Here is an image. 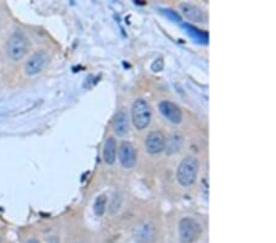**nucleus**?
<instances>
[{
	"mask_svg": "<svg viewBox=\"0 0 276 243\" xmlns=\"http://www.w3.org/2000/svg\"><path fill=\"white\" fill-rule=\"evenodd\" d=\"M118 160L124 168H133L136 164V152L133 144L123 141L118 148Z\"/></svg>",
	"mask_w": 276,
	"mask_h": 243,
	"instance_id": "obj_6",
	"label": "nucleus"
},
{
	"mask_svg": "<svg viewBox=\"0 0 276 243\" xmlns=\"http://www.w3.org/2000/svg\"><path fill=\"white\" fill-rule=\"evenodd\" d=\"M198 171H199V162L195 157L188 156L183 159L177 168V181L183 187H190L197 181Z\"/></svg>",
	"mask_w": 276,
	"mask_h": 243,
	"instance_id": "obj_1",
	"label": "nucleus"
},
{
	"mask_svg": "<svg viewBox=\"0 0 276 243\" xmlns=\"http://www.w3.org/2000/svg\"><path fill=\"white\" fill-rule=\"evenodd\" d=\"M28 49L27 38L21 32H15L6 43V53L11 60H21Z\"/></svg>",
	"mask_w": 276,
	"mask_h": 243,
	"instance_id": "obj_4",
	"label": "nucleus"
},
{
	"mask_svg": "<svg viewBox=\"0 0 276 243\" xmlns=\"http://www.w3.org/2000/svg\"><path fill=\"white\" fill-rule=\"evenodd\" d=\"M102 157L103 161L107 165H113L115 162V160H117V143H115L114 138H112V136H110L105 141Z\"/></svg>",
	"mask_w": 276,
	"mask_h": 243,
	"instance_id": "obj_11",
	"label": "nucleus"
},
{
	"mask_svg": "<svg viewBox=\"0 0 276 243\" xmlns=\"http://www.w3.org/2000/svg\"><path fill=\"white\" fill-rule=\"evenodd\" d=\"M25 243H39V242L37 240H28V241H26Z\"/></svg>",
	"mask_w": 276,
	"mask_h": 243,
	"instance_id": "obj_13",
	"label": "nucleus"
},
{
	"mask_svg": "<svg viewBox=\"0 0 276 243\" xmlns=\"http://www.w3.org/2000/svg\"><path fill=\"white\" fill-rule=\"evenodd\" d=\"M113 131L117 134L118 136H124L129 131V118L128 114L126 112H120L117 113V115L114 117L113 120Z\"/></svg>",
	"mask_w": 276,
	"mask_h": 243,
	"instance_id": "obj_10",
	"label": "nucleus"
},
{
	"mask_svg": "<svg viewBox=\"0 0 276 243\" xmlns=\"http://www.w3.org/2000/svg\"><path fill=\"white\" fill-rule=\"evenodd\" d=\"M166 148V138L159 131H152L145 139V149L150 155H159Z\"/></svg>",
	"mask_w": 276,
	"mask_h": 243,
	"instance_id": "obj_5",
	"label": "nucleus"
},
{
	"mask_svg": "<svg viewBox=\"0 0 276 243\" xmlns=\"http://www.w3.org/2000/svg\"><path fill=\"white\" fill-rule=\"evenodd\" d=\"M106 207H107V197L102 194L100 195V197H97V199L95 200L93 212H95L97 216H102L106 211Z\"/></svg>",
	"mask_w": 276,
	"mask_h": 243,
	"instance_id": "obj_12",
	"label": "nucleus"
},
{
	"mask_svg": "<svg viewBox=\"0 0 276 243\" xmlns=\"http://www.w3.org/2000/svg\"><path fill=\"white\" fill-rule=\"evenodd\" d=\"M159 110L161 114L171 123L179 124L183 120V112H182L181 107L171 101H161L159 103Z\"/></svg>",
	"mask_w": 276,
	"mask_h": 243,
	"instance_id": "obj_8",
	"label": "nucleus"
},
{
	"mask_svg": "<svg viewBox=\"0 0 276 243\" xmlns=\"http://www.w3.org/2000/svg\"><path fill=\"white\" fill-rule=\"evenodd\" d=\"M151 119H152V111L150 105L143 98H138L134 101L131 107V120L138 131H144L148 127Z\"/></svg>",
	"mask_w": 276,
	"mask_h": 243,
	"instance_id": "obj_2",
	"label": "nucleus"
},
{
	"mask_svg": "<svg viewBox=\"0 0 276 243\" xmlns=\"http://www.w3.org/2000/svg\"><path fill=\"white\" fill-rule=\"evenodd\" d=\"M48 63V54L46 52L41 51L35 53L34 56L28 59L25 64V73L28 76H34L41 73L44 69V67Z\"/></svg>",
	"mask_w": 276,
	"mask_h": 243,
	"instance_id": "obj_7",
	"label": "nucleus"
},
{
	"mask_svg": "<svg viewBox=\"0 0 276 243\" xmlns=\"http://www.w3.org/2000/svg\"><path fill=\"white\" fill-rule=\"evenodd\" d=\"M181 243H195L202 233V226L193 218H183L178 225Z\"/></svg>",
	"mask_w": 276,
	"mask_h": 243,
	"instance_id": "obj_3",
	"label": "nucleus"
},
{
	"mask_svg": "<svg viewBox=\"0 0 276 243\" xmlns=\"http://www.w3.org/2000/svg\"><path fill=\"white\" fill-rule=\"evenodd\" d=\"M182 14L185 16V19L193 21V22H202L204 21V13L202 11V9H199L198 6L193 5L189 3H183L179 5Z\"/></svg>",
	"mask_w": 276,
	"mask_h": 243,
	"instance_id": "obj_9",
	"label": "nucleus"
}]
</instances>
